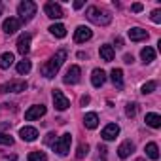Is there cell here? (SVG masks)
<instances>
[{
    "mask_svg": "<svg viewBox=\"0 0 161 161\" xmlns=\"http://www.w3.org/2000/svg\"><path fill=\"white\" fill-rule=\"evenodd\" d=\"M66 61V49H59L46 64H42V68H40V72H42V76H46V78H53L57 72H59V68L63 66V63Z\"/></svg>",
    "mask_w": 161,
    "mask_h": 161,
    "instance_id": "6da1fadb",
    "label": "cell"
},
{
    "mask_svg": "<svg viewBox=\"0 0 161 161\" xmlns=\"http://www.w3.org/2000/svg\"><path fill=\"white\" fill-rule=\"evenodd\" d=\"M86 15H87V19H89L91 23H95V25H103V27L108 25V23L112 21L110 12L104 10V8H99V6H89L87 12H86Z\"/></svg>",
    "mask_w": 161,
    "mask_h": 161,
    "instance_id": "7a4b0ae2",
    "label": "cell"
},
{
    "mask_svg": "<svg viewBox=\"0 0 161 161\" xmlns=\"http://www.w3.org/2000/svg\"><path fill=\"white\" fill-rule=\"evenodd\" d=\"M17 12L21 15V21H31L36 15V4L32 2V0H23V2L19 4V8H17Z\"/></svg>",
    "mask_w": 161,
    "mask_h": 161,
    "instance_id": "3957f363",
    "label": "cell"
},
{
    "mask_svg": "<svg viewBox=\"0 0 161 161\" xmlns=\"http://www.w3.org/2000/svg\"><path fill=\"white\" fill-rule=\"evenodd\" d=\"M70 144H72V136H70V133H64V135L59 136V140L53 142V150L59 155H66L70 152Z\"/></svg>",
    "mask_w": 161,
    "mask_h": 161,
    "instance_id": "277c9868",
    "label": "cell"
},
{
    "mask_svg": "<svg viewBox=\"0 0 161 161\" xmlns=\"http://www.w3.org/2000/svg\"><path fill=\"white\" fill-rule=\"evenodd\" d=\"M27 89V82L23 80H10V82L0 86V93H21Z\"/></svg>",
    "mask_w": 161,
    "mask_h": 161,
    "instance_id": "5b68a950",
    "label": "cell"
},
{
    "mask_svg": "<svg viewBox=\"0 0 161 161\" xmlns=\"http://www.w3.org/2000/svg\"><path fill=\"white\" fill-rule=\"evenodd\" d=\"M44 12H46V15L49 19H61V17H64L63 8L59 4H55V2H46L44 4Z\"/></svg>",
    "mask_w": 161,
    "mask_h": 161,
    "instance_id": "8992f818",
    "label": "cell"
},
{
    "mask_svg": "<svg viewBox=\"0 0 161 161\" xmlns=\"http://www.w3.org/2000/svg\"><path fill=\"white\" fill-rule=\"evenodd\" d=\"M53 104H55V108H57L59 112H63V110H66V108L70 106V101L63 95V91L53 89Z\"/></svg>",
    "mask_w": 161,
    "mask_h": 161,
    "instance_id": "52a82bcc",
    "label": "cell"
},
{
    "mask_svg": "<svg viewBox=\"0 0 161 161\" xmlns=\"http://www.w3.org/2000/svg\"><path fill=\"white\" fill-rule=\"evenodd\" d=\"M91 36H93V31H91L89 27H84V25L78 27V29L74 31V42H78V44L91 40Z\"/></svg>",
    "mask_w": 161,
    "mask_h": 161,
    "instance_id": "ba28073f",
    "label": "cell"
},
{
    "mask_svg": "<svg viewBox=\"0 0 161 161\" xmlns=\"http://www.w3.org/2000/svg\"><path fill=\"white\" fill-rule=\"evenodd\" d=\"M80 74H82V70H80V66H70L68 70H66V74H64V78H63V82L64 84H70V86H74V84H78L80 82Z\"/></svg>",
    "mask_w": 161,
    "mask_h": 161,
    "instance_id": "9c48e42d",
    "label": "cell"
},
{
    "mask_svg": "<svg viewBox=\"0 0 161 161\" xmlns=\"http://www.w3.org/2000/svg\"><path fill=\"white\" fill-rule=\"evenodd\" d=\"M31 40H32V36H31L29 32L21 34V36H19V40H17V51H19L23 57L31 51Z\"/></svg>",
    "mask_w": 161,
    "mask_h": 161,
    "instance_id": "30bf717a",
    "label": "cell"
},
{
    "mask_svg": "<svg viewBox=\"0 0 161 161\" xmlns=\"http://www.w3.org/2000/svg\"><path fill=\"white\" fill-rule=\"evenodd\" d=\"M19 27H21V19H17V17H8V19L2 23V31H4L6 34H14V32H17Z\"/></svg>",
    "mask_w": 161,
    "mask_h": 161,
    "instance_id": "8fae6325",
    "label": "cell"
},
{
    "mask_svg": "<svg viewBox=\"0 0 161 161\" xmlns=\"http://www.w3.org/2000/svg\"><path fill=\"white\" fill-rule=\"evenodd\" d=\"M46 114V106H42V104H36V106H31L27 112H25V119L27 121H32V119H38V118H42Z\"/></svg>",
    "mask_w": 161,
    "mask_h": 161,
    "instance_id": "7c38bea8",
    "label": "cell"
},
{
    "mask_svg": "<svg viewBox=\"0 0 161 161\" xmlns=\"http://www.w3.org/2000/svg\"><path fill=\"white\" fill-rule=\"evenodd\" d=\"M118 135H119V127H118L116 123H108V125L103 129V133H101V136H103L104 140H114Z\"/></svg>",
    "mask_w": 161,
    "mask_h": 161,
    "instance_id": "4fadbf2b",
    "label": "cell"
},
{
    "mask_svg": "<svg viewBox=\"0 0 161 161\" xmlns=\"http://www.w3.org/2000/svg\"><path fill=\"white\" fill-rule=\"evenodd\" d=\"M19 136L25 140V142H34L38 138V129L36 127H23L19 131Z\"/></svg>",
    "mask_w": 161,
    "mask_h": 161,
    "instance_id": "5bb4252c",
    "label": "cell"
},
{
    "mask_svg": "<svg viewBox=\"0 0 161 161\" xmlns=\"http://www.w3.org/2000/svg\"><path fill=\"white\" fill-rule=\"evenodd\" d=\"M133 152H135V144H133L131 140H123V142L119 144V148H118V155H119L121 159L129 157Z\"/></svg>",
    "mask_w": 161,
    "mask_h": 161,
    "instance_id": "9a60e30c",
    "label": "cell"
},
{
    "mask_svg": "<svg viewBox=\"0 0 161 161\" xmlns=\"http://www.w3.org/2000/svg\"><path fill=\"white\" fill-rule=\"evenodd\" d=\"M104 82H106V74H104V70H103V68H95L93 74H91V84H93V87H101Z\"/></svg>",
    "mask_w": 161,
    "mask_h": 161,
    "instance_id": "2e32d148",
    "label": "cell"
},
{
    "mask_svg": "<svg viewBox=\"0 0 161 161\" xmlns=\"http://www.w3.org/2000/svg\"><path fill=\"white\" fill-rule=\"evenodd\" d=\"M129 38L133 40V42H140V40H146L148 38V32L144 31V29H140V27H133V29H129Z\"/></svg>",
    "mask_w": 161,
    "mask_h": 161,
    "instance_id": "e0dca14e",
    "label": "cell"
},
{
    "mask_svg": "<svg viewBox=\"0 0 161 161\" xmlns=\"http://www.w3.org/2000/svg\"><path fill=\"white\" fill-rule=\"evenodd\" d=\"M110 78H112L114 86L121 91V89H123V70H121V68H114V70L110 72Z\"/></svg>",
    "mask_w": 161,
    "mask_h": 161,
    "instance_id": "ac0fdd59",
    "label": "cell"
},
{
    "mask_svg": "<svg viewBox=\"0 0 161 161\" xmlns=\"http://www.w3.org/2000/svg\"><path fill=\"white\" fill-rule=\"evenodd\" d=\"M99 53H101V59H103V61H106V63H110V61L114 59V47H112V46H108V44L101 46Z\"/></svg>",
    "mask_w": 161,
    "mask_h": 161,
    "instance_id": "d6986e66",
    "label": "cell"
},
{
    "mask_svg": "<svg viewBox=\"0 0 161 161\" xmlns=\"http://www.w3.org/2000/svg\"><path fill=\"white\" fill-rule=\"evenodd\" d=\"M144 152H146V155H148L150 159H153V161H157V159H159V148H157V144H155V142H148V144H146V148H144Z\"/></svg>",
    "mask_w": 161,
    "mask_h": 161,
    "instance_id": "ffe728a7",
    "label": "cell"
},
{
    "mask_svg": "<svg viewBox=\"0 0 161 161\" xmlns=\"http://www.w3.org/2000/svg\"><path fill=\"white\" fill-rule=\"evenodd\" d=\"M84 125H86L87 129H95V127L99 125V116H97L95 112L86 114V118H84Z\"/></svg>",
    "mask_w": 161,
    "mask_h": 161,
    "instance_id": "44dd1931",
    "label": "cell"
},
{
    "mask_svg": "<svg viewBox=\"0 0 161 161\" xmlns=\"http://www.w3.org/2000/svg\"><path fill=\"white\" fill-rule=\"evenodd\" d=\"M146 125H150L153 129H159L161 127V116L159 114H153V112L146 114Z\"/></svg>",
    "mask_w": 161,
    "mask_h": 161,
    "instance_id": "7402d4cb",
    "label": "cell"
},
{
    "mask_svg": "<svg viewBox=\"0 0 161 161\" xmlns=\"http://www.w3.org/2000/svg\"><path fill=\"white\" fill-rule=\"evenodd\" d=\"M49 32H51L53 36H57V38H64V36H66V29H64V25H61V23L51 25V27H49Z\"/></svg>",
    "mask_w": 161,
    "mask_h": 161,
    "instance_id": "603a6c76",
    "label": "cell"
},
{
    "mask_svg": "<svg viewBox=\"0 0 161 161\" xmlns=\"http://www.w3.org/2000/svg\"><path fill=\"white\" fill-rule=\"evenodd\" d=\"M140 57H142L144 64H150V63H152V61L155 59V51H153L152 47H148V46H146V47H144V49L140 51Z\"/></svg>",
    "mask_w": 161,
    "mask_h": 161,
    "instance_id": "cb8c5ba5",
    "label": "cell"
},
{
    "mask_svg": "<svg viewBox=\"0 0 161 161\" xmlns=\"http://www.w3.org/2000/svg\"><path fill=\"white\" fill-rule=\"evenodd\" d=\"M14 64V53H2L0 55V68H10Z\"/></svg>",
    "mask_w": 161,
    "mask_h": 161,
    "instance_id": "d4e9b609",
    "label": "cell"
},
{
    "mask_svg": "<svg viewBox=\"0 0 161 161\" xmlns=\"http://www.w3.org/2000/svg\"><path fill=\"white\" fill-rule=\"evenodd\" d=\"M31 66H32V64H31V61L23 59V61H19V63H17V72H19V74H29V72H31Z\"/></svg>",
    "mask_w": 161,
    "mask_h": 161,
    "instance_id": "484cf974",
    "label": "cell"
},
{
    "mask_svg": "<svg viewBox=\"0 0 161 161\" xmlns=\"http://www.w3.org/2000/svg\"><path fill=\"white\" fill-rule=\"evenodd\" d=\"M87 152H89V144L87 142H82V144L78 146V150H76V157L78 159H84L87 155Z\"/></svg>",
    "mask_w": 161,
    "mask_h": 161,
    "instance_id": "4316f807",
    "label": "cell"
},
{
    "mask_svg": "<svg viewBox=\"0 0 161 161\" xmlns=\"http://www.w3.org/2000/svg\"><path fill=\"white\" fill-rule=\"evenodd\" d=\"M29 161H47V155L44 152H31L29 153Z\"/></svg>",
    "mask_w": 161,
    "mask_h": 161,
    "instance_id": "83f0119b",
    "label": "cell"
},
{
    "mask_svg": "<svg viewBox=\"0 0 161 161\" xmlns=\"http://www.w3.org/2000/svg\"><path fill=\"white\" fill-rule=\"evenodd\" d=\"M136 112H138V104H136V103H129V104L125 106V114H127L129 118H135Z\"/></svg>",
    "mask_w": 161,
    "mask_h": 161,
    "instance_id": "f1b7e54d",
    "label": "cell"
},
{
    "mask_svg": "<svg viewBox=\"0 0 161 161\" xmlns=\"http://www.w3.org/2000/svg\"><path fill=\"white\" fill-rule=\"evenodd\" d=\"M155 87H157V84H155V82H146V84L142 86V93H144V95L153 93V91H155Z\"/></svg>",
    "mask_w": 161,
    "mask_h": 161,
    "instance_id": "f546056e",
    "label": "cell"
},
{
    "mask_svg": "<svg viewBox=\"0 0 161 161\" xmlns=\"http://www.w3.org/2000/svg\"><path fill=\"white\" fill-rule=\"evenodd\" d=\"M0 144H4V146H12L14 144V138L6 133H0Z\"/></svg>",
    "mask_w": 161,
    "mask_h": 161,
    "instance_id": "4dcf8cb0",
    "label": "cell"
},
{
    "mask_svg": "<svg viewBox=\"0 0 161 161\" xmlns=\"http://www.w3.org/2000/svg\"><path fill=\"white\" fill-rule=\"evenodd\" d=\"M106 146H101L99 144V161H106Z\"/></svg>",
    "mask_w": 161,
    "mask_h": 161,
    "instance_id": "1f68e13d",
    "label": "cell"
},
{
    "mask_svg": "<svg viewBox=\"0 0 161 161\" xmlns=\"http://www.w3.org/2000/svg\"><path fill=\"white\" fill-rule=\"evenodd\" d=\"M152 21L153 23H161V10H153L152 12Z\"/></svg>",
    "mask_w": 161,
    "mask_h": 161,
    "instance_id": "d6a6232c",
    "label": "cell"
},
{
    "mask_svg": "<svg viewBox=\"0 0 161 161\" xmlns=\"http://www.w3.org/2000/svg\"><path fill=\"white\" fill-rule=\"evenodd\" d=\"M131 10H133L135 14H138V12H142V4H140V2H136V4H133V6H131Z\"/></svg>",
    "mask_w": 161,
    "mask_h": 161,
    "instance_id": "836d02e7",
    "label": "cell"
},
{
    "mask_svg": "<svg viewBox=\"0 0 161 161\" xmlns=\"http://www.w3.org/2000/svg\"><path fill=\"white\" fill-rule=\"evenodd\" d=\"M53 138H55V135H53V133H47V136H46V140H44V142L53 146Z\"/></svg>",
    "mask_w": 161,
    "mask_h": 161,
    "instance_id": "e575fe53",
    "label": "cell"
},
{
    "mask_svg": "<svg viewBox=\"0 0 161 161\" xmlns=\"http://www.w3.org/2000/svg\"><path fill=\"white\" fill-rule=\"evenodd\" d=\"M82 6H84V0H76L74 2V10H80Z\"/></svg>",
    "mask_w": 161,
    "mask_h": 161,
    "instance_id": "d590c367",
    "label": "cell"
},
{
    "mask_svg": "<svg viewBox=\"0 0 161 161\" xmlns=\"http://www.w3.org/2000/svg\"><path fill=\"white\" fill-rule=\"evenodd\" d=\"M123 61H125L127 64H131V63H133L135 59H133V55H125V57H123Z\"/></svg>",
    "mask_w": 161,
    "mask_h": 161,
    "instance_id": "8d00e7d4",
    "label": "cell"
},
{
    "mask_svg": "<svg viewBox=\"0 0 161 161\" xmlns=\"http://www.w3.org/2000/svg\"><path fill=\"white\" fill-rule=\"evenodd\" d=\"M121 46H123V40L118 36V38H116V47H121Z\"/></svg>",
    "mask_w": 161,
    "mask_h": 161,
    "instance_id": "74e56055",
    "label": "cell"
},
{
    "mask_svg": "<svg viewBox=\"0 0 161 161\" xmlns=\"http://www.w3.org/2000/svg\"><path fill=\"white\" fill-rule=\"evenodd\" d=\"M87 103H89V97H87V95H84V97H82V104H84V106H86V104H87Z\"/></svg>",
    "mask_w": 161,
    "mask_h": 161,
    "instance_id": "f35d334b",
    "label": "cell"
},
{
    "mask_svg": "<svg viewBox=\"0 0 161 161\" xmlns=\"http://www.w3.org/2000/svg\"><path fill=\"white\" fill-rule=\"evenodd\" d=\"M2 10H4V6H2V2H0V15H2Z\"/></svg>",
    "mask_w": 161,
    "mask_h": 161,
    "instance_id": "ab89813d",
    "label": "cell"
},
{
    "mask_svg": "<svg viewBox=\"0 0 161 161\" xmlns=\"http://www.w3.org/2000/svg\"><path fill=\"white\" fill-rule=\"evenodd\" d=\"M135 161H146V159H142V157H138V159H135Z\"/></svg>",
    "mask_w": 161,
    "mask_h": 161,
    "instance_id": "60d3db41",
    "label": "cell"
}]
</instances>
